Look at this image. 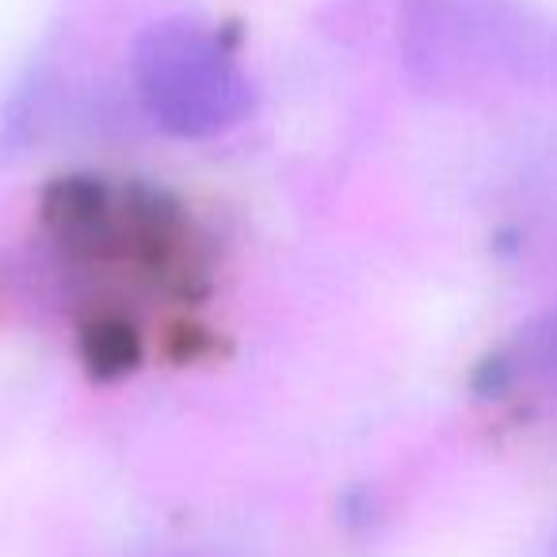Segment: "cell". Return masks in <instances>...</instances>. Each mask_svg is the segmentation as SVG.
Segmentation results:
<instances>
[{
    "mask_svg": "<svg viewBox=\"0 0 557 557\" xmlns=\"http://www.w3.org/2000/svg\"><path fill=\"white\" fill-rule=\"evenodd\" d=\"M401 42L435 88L557 92V24L519 0H401Z\"/></svg>",
    "mask_w": 557,
    "mask_h": 557,
    "instance_id": "1",
    "label": "cell"
},
{
    "mask_svg": "<svg viewBox=\"0 0 557 557\" xmlns=\"http://www.w3.org/2000/svg\"><path fill=\"white\" fill-rule=\"evenodd\" d=\"M516 348H519L516 351L519 367L557 389V310L542 313V318L519 336Z\"/></svg>",
    "mask_w": 557,
    "mask_h": 557,
    "instance_id": "3",
    "label": "cell"
},
{
    "mask_svg": "<svg viewBox=\"0 0 557 557\" xmlns=\"http://www.w3.org/2000/svg\"><path fill=\"white\" fill-rule=\"evenodd\" d=\"M554 557H557V546H554Z\"/></svg>",
    "mask_w": 557,
    "mask_h": 557,
    "instance_id": "4",
    "label": "cell"
},
{
    "mask_svg": "<svg viewBox=\"0 0 557 557\" xmlns=\"http://www.w3.org/2000/svg\"><path fill=\"white\" fill-rule=\"evenodd\" d=\"M134 81L149 115L180 138L222 134L252 108V85L230 47L210 27L184 16L141 32Z\"/></svg>",
    "mask_w": 557,
    "mask_h": 557,
    "instance_id": "2",
    "label": "cell"
}]
</instances>
